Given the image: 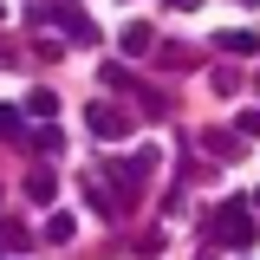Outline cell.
<instances>
[{
    "mask_svg": "<svg viewBox=\"0 0 260 260\" xmlns=\"http://www.w3.org/2000/svg\"><path fill=\"white\" fill-rule=\"evenodd\" d=\"M215 241H228V247H254V208H247V202H221Z\"/></svg>",
    "mask_w": 260,
    "mask_h": 260,
    "instance_id": "cell-1",
    "label": "cell"
},
{
    "mask_svg": "<svg viewBox=\"0 0 260 260\" xmlns=\"http://www.w3.org/2000/svg\"><path fill=\"white\" fill-rule=\"evenodd\" d=\"M85 117H91V130H98V137H111V143H117V137H130V130H124V111H111V104H91Z\"/></svg>",
    "mask_w": 260,
    "mask_h": 260,
    "instance_id": "cell-2",
    "label": "cell"
},
{
    "mask_svg": "<svg viewBox=\"0 0 260 260\" xmlns=\"http://www.w3.org/2000/svg\"><path fill=\"white\" fill-rule=\"evenodd\" d=\"M26 195H32V202H52V195H59V182H52V169H46V162L26 176Z\"/></svg>",
    "mask_w": 260,
    "mask_h": 260,
    "instance_id": "cell-3",
    "label": "cell"
},
{
    "mask_svg": "<svg viewBox=\"0 0 260 260\" xmlns=\"http://www.w3.org/2000/svg\"><path fill=\"white\" fill-rule=\"evenodd\" d=\"M72 234H78V215H72V208H59V215H52V221H46V241H72Z\"/></svg>",
    "mask_w": 260,
    "mask_h": 260,
    "instance_id": "cell-4",
    "label": "cell"
},
{
    "mask_svg": "<svg viewBox=\"0 0 260 260\" xmlns=\"http://www.w3.org/2000/svg\"><path fill=\"white\" fill-rule=\"evenodd\" d=\"M221 46H228V52H241V59H247V52H260V32H247V26H241V32H228Z\"/></svg>",
    "mask_w": 260,
    "mask_h": 260,
    "instance_id": "cell-5",
    "label": "cell"
},
{
    "mask_svg": "<svg viewBox=\"0 0 260 260\" xmlns=\"http://www.w3.org/2000/svg\"><path fill=\"white\" fill-rule=\"evenodd\" d=\"M150 46H156L150 26H124V52H150Z\"/></svg>",
    "mask_w": 260,
    "mask_h": 260,
    "instance_id": "cell-6",
    "label": "cell"
},
{
    "mask_svg": "<svg viewBox=\"0 0 260 260\" xmlns=\"http://www.w3.org/2000/svg\"><path fill=\"white\" fill-rule=\"evenodd\" d=\"M32 143H39V150L52 156V150H65V130H52V124H39V130H32Z\"/></svg>",
    "mask_w": 260,
    "mask_h": 260,
    "instance_id": "cell-7",
    "label": "cell"
},
{
    "mask_svg": "<svg viewBox=\"0 0 260 260\" xmlns=\"http://www.w3.org/2000/svg\"><path fill=\"white\" fill-rule=\"evenodd\" d=\"M65 26H72V39H78V46H91V39H98V26L85 20V13H65Z\"/></svg>",
    "mask_w": 260,
    "mask_h": 260,
    "instance_id": "cell-8",
    "label": "cell"
},
{
    "mask_svg": "<svg viewBox=\"0 0 260 260\" xmlns=\"http://www.w3.org/2000/svg\"><path fill=\"white\" fill-rule=\"evenodd\" d=\"M26 111H32V117H52V111H59V98H52V91H32Z\"/></svg>",
    "mask_w": 260,
    "mask_h": 260,
    "instance_id": "cell-9",
    "label": "cell"
},
{
    "mask_svg": "<svg viewBox=\"0 0 260 260\" xmlns=\"http://www.w3.org/2000/svg\"><path fill=\"white\" fill-rule=\"evenodd\" d=\"M20 130H26V124H20V111H13V104H0V137H20Z\"/></svg>",
    "mask_w": 260,
    "mask_h": 260,
    "instance_id": "cell-10",
    "label": "cell"
},
{
    "mask_svg": "<svg viewBox=\"0 0 260 260\" xmlns=\"http://www.w3.org/2000/svg\"><path fill=\"white\" fill-rule=\"evenodd\" d=\"M234 130H241V137H260V104H254V111H241V117H234Z\"/></svg>",
    "mask_w": 260,
    "mask_h": 260,
    "instance_id": "cell-11",
    "label": "cell"
},
{
    "mask_svg": "<svg viewBox=\"0 0 260 260\" xmlns=\"http://www.w3.org/2000/svg\"><path fill=\"white\" fill-rule=\"evenodd\" d=\"M162 7H182V13H189V7H195V0H162Z\"/></svg>",
    "mask_w": 260,
    "mask_h": 260,
    "instance_id": "cell-12",
    "label": "cell"
},
{
    "mask_svg": "<svg viewBox=\"0 0 260 260\" xmlns=\"http://www.w3.org/2000/svg\"><path fill=\"white\" fill-rule=\"evenodd\" d=\"M254 215H260V189H254Z\"/></svg>",
    "mask_w": 260,
    "mask_h": 260,
    "instance_id": "cell-13",
    "label": "cell"
},
{
    "mask_svg": "<svg viewBox=\"0 0 260 260\" xmlns=\"http://www.w3.org/2000/svg\"><path fill=\"white\" fill-rule=\"evenodd\" d=\"M254 85H260V72H254Z\"/></svg>",
    "mask_w": 260,
    "mask_h": 260,
    "instance_id": "cell-14",
    "label": "cell"
}]
</instances>
